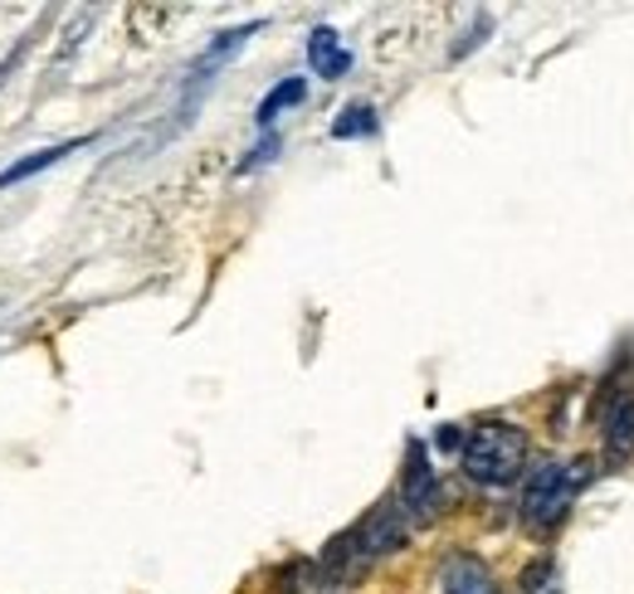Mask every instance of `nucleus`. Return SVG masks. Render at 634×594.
<instances>
[{"label":"nucleus","mask_w":634,"mask_h":594,"mask_svg":"<svg viewBox=\"0 0 634 594\" xmlns=\"http://www.w3.org/2000/svg\"><path fill=\"white\" fill-rule=\"evenodd\" d=\"M459 458L479 488H508L528 463V434L518 424H479L459 443Z\"/></svg>","instance_id":"nucleus-1"},{"label":"nucleus","mask_w":634,"mask_h":594,"mask_svg":"<svg viewBox=\"0 0 634 594\" xmlns=\"http://www.w3.org/2000/svg\"><path fill=\"white\" fill-rule=\"evenodd\" d=\"M585 478H591V463L585 458H571V463H542L536 473L528 478V488H522V522L532 531H552L566 522L571 502H576V492L585 488Z\"/></svg>","instance_id":"nucleus-2"},{"label":"nucleus","mask_w":634,"mask_h":594,"mask_svg":"<svg viewBox=\"0 0 634 594\" xmlns=\"http://www.w3.org/2000/svg\"><path fill=\"white\" fill-rule=\"evenodd\" d=\"M259 30H264V20H254V24H239V30H225V34H215V40H211V49H205L201 59H195V64H191V73H186V83H181V107H176V113H171V122L162 127V142H166V137H176V132L186 127V122H191L195 113H201V103H205V89H211V83L219 79V69H225V64H235V54H239V49L249 44V40H254V34H259Z\"/></svg>","instance_id":"nucleus-3"},{"label":"nucleus","mask_w":634,"mask_h":594,"mask_svg":"<svg viewBox=\"0 0 634 594\" xmlns=\"http://www.w3.org/2000/svg\"><path fill=\"white\" fill-rule=\"evenodd\" d=\"M400 502L415 522H434L439 512V482L430 473V453H425L420 439H410L406 449V478H400Z\"/></svg>","instance_id":"nucleus-4"},{"label":"nucleus","mask_w":634,"mask_h":594,"mask_svg":"<svg viewBox=\"0 0 634 594\" xmlns=\"http://www.w3.org/2000/svg\"><path fill=\"white\" fill-rule=\"evenodd\" d=\"M406 546V522H400L396 506H381V512H371L366 522L351 531V551H357V561H381V555L400 551Z\"/></svg>","instance_id":"nucleus-5"},{"label":"nucleus","mask_w":634,"mask_h":594,"mask_svg":"<svg viewBox=\"0 0 634 594\" xmlns=\"http://www.w3.org/2000/svg\"><path fill=\"white\" fill-rule=\"evenodd\" d=\"M439 585H444V594H498L479 555H449L444 571H439Z\"/></svg>","instance_id":"nucleus-6"},{"label":"nucleus","mask_w":634,"mask_h":594,"mask_svg":"<svg viewBox=\"0 0 634 594\" xmlns=\"http://www.w3.org/2000/svg\"><path fill=\"white\" fill-rule=\"evenodd\" d=\"M308 64H313L317 79H341V73L351 69V54L341 49L333 24H317V30L308 34Z\"/></svg>","instance_id":"nucleus-7"},{"label":"nucleus","mask_w":634,"mask_h":594,"mask_svg":"<svg viewBox=\"0 0 634 594\" xmlns=\"http://www.w3.org/2000/svg\"><path fill=\"white\" fill-rule=\"evenodd\" d=\"M83 142H59V146H44V152H30V156H20V161H10L6 171H0V191L6 185H16V181H30V176H40L44 166H59L64 156H73Z\"/></svg>","instance_id":"nucleus-8"},{"label":"nucleus","mask_w":634,"mask_h":594,"mask_svg":"<svg viewBox=\"0 0 634 594\" xmlns=\"http://www.w3.org/2000/svg\"><path fill=\"white\" fill-rule=\"evenodd\" d=\"M303 98H308V79H284V83L268 89V98L259 103V113H254V117H259V127L268 132L278 117L288 113V107H303Z\"/></svg>","instance_id":"nucleus-9"},{"label":"nucleus","mask_w":634,"mask_h":594,"mask_svg":"<svg viewBox=\"0 0 634 594\" xmlns=\"http://www.w3.org/2000/svg\"><path fill=\"white\" fill-rule=\"evenodd\" d=\"M601 434L615 453L634 449V395H620V400H610V410L601 419Z\"/></svg>","instance_id":"nucleus-10"},{"label":"nucleus","mask_w":634,"mask_h":594,"mask_svg":"<svg viewBox=\"0 0 634 594\" xmlns=\"http://www.w3.org/2000/svg\"><path fill=\"white\" fill-rule=\"evenodd\" d=\"M376 132H381V117H376V107H366V103L347 107V113H337V122H333V137H337V142L376 137Z\"/></svg>","instance_id":"nucleus-11"},{"label":"nucleus","mask_w":634,"mask_h":594,"mask_svg":"<svg viewBox=\"0 0 634 594\" xmlns=\"http://www.w3.org/2000/svg\"><path fill=\"white\" fill-rule=\"evenodd\" d=\"M274 156H278V137H274V132H264V142H259L249 156L239 161V176H254V171H259L264 161H274Z\"/></svg>","instance_id":"nucleus-12"},{"label":"nucleus","mask_w":634,"mask_h":594,"mask_svg":"<svg viewBox=\"0 0 634 594\" xmlns=\"http://www.w3.org/2000/svg\"><path fill=\"white\" fill-rule=\"evenodd\" d=\"M546 580H552V561H536L522 571V590H536V585H546Z\"/></svg>","instance_id":"nucleus-13"},{"label":"nucleus","mask_w":634,"mask_h":594,"mask_svg":"<svg viewBox=\"0 0 634 594\" xmlns=\"http://www.w3.org/2000/svg\"><path fill=\"white\" fill-rule=\"evenodd\" d=\"M439 449H459V429H454V424L439 429Z\"/></svg>","instance_id":"nucleus-14"},{"label":"nucleus","mask_w":634,"mask_h":594,"mask_svg":"<svg viewBox=\"0 0 634 594\" xmlns=\"http://www.w3.org/2000/svg\"><path fill=\"white\" fill-rule=\"evenodd\" d=\"M327 594H337V590H327Z\"/></svg>","instance_id":"nucleus-15"}]
</instances>
